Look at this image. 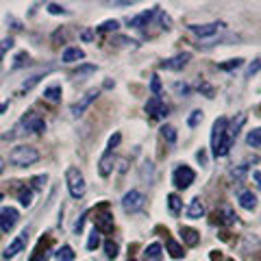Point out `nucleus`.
<instances>
[{"instance_id": "nucleus-1", "label": "nucleus", "mask_w": 261, "mask_h": 261, "mask_svg": "<svg viewBox=\"0 0 261 261\" xmlns=\"http://www.w3.org/2000/svg\"><path fill=\"white\" fill-rule=\"evenodd\" d=\"M244 122H246V113H242V116H240L238 120H233L231 124H226V128H224V135H222V142H220L218 150H216V157H224V154H228V150H231L233 142L238 140L240 128L244 126Z\"/></svg>"}, {"instance_id": "nucleus-2", "label": "nucleus", "mask_w": 261, "mask_h": 261, "mask_svg": "<svg viewBox=\"0 0 261 261\" xmlns=\"http://www.w3.org/2000/svg\"><path fill=\"white\" fill-rule=\"evenodd\" d=\"M39 150L35 148V146H15V148L9 152V161L13 163V166L18 168H27V166H33V163L39 161Z\"/></svg>"}, {"instance_id": "nucleus-3", "label": "nucleus", "mask_w": 261, "mask_h": 261, "mask_svg": "<svg viewBox=\"0 0 261 261\" xmlns=\"http://www.w3.org/2000/svg\"><path fill=\"white\" fill-rule=\"evenodd\" d=\"M65 183H68V192L72 198H83L85 192H87V185H85V176L83 172H81L79 168L70 166L68 170H65Z\"/></svg>"}, {"instance_id": "nucleus-4", "label": "nucleus", "mask_w": 261, "mask_h": 261, "mask_svg": "<svg viewBox=\"0 0 261 261\" xmlns=\"http://www.w3.org/2000/svg\"><path fill=\"white\" fill-rule=\"evenodd\" d=\"M94 231H98V233H111L113 231V216H111L107 202H100V205L96 207Z\"/></svg>"}, {"instance_id": "nucleus-5", "label": "nucleus", "mask_w": 261, "mask_h": 261, "mask_svg": "<svg viewBox=\"0 0 261 261\" xmlns=\"http://www.w3.org/2000/svg\"><path fill=\"white\" fill-rule=\"evenodd\" d=\"M144 205H146V196L140 190H130L122 198V207H124L126 214H137V211L144 209Z\"/></svg>"}, {"instance_id": "nucleus-6", "label": "nucleus", "mask_w": 261, "mask_h": 261, "mask_svg": "<svg viewBox=\"0 0 261 261\" xmlns=\"http://www.w3.org/2000/svg\"><path fill=\"white\" fill-rule=\"evenodd\" d=\"M196 178V172L190 166H178L174 172H172V183L178 187V190H187Z\"/></svg>"}, {"instance_id": "nucleus-7", "label": "nucleus", "mask_w": 261, "mask_h": 261, "mask_svg": "<svg viewBox=\"0 0 261 261\" xmlns=\"http://www.w3.org/2000/svg\"><path fill=\"white\" fill-rule=\"evenodd\" d=\"M20 124L27 130H31V133H44V130H46V122H44V118L39 116L37 111H29L27 116L22 118Z\"/></svg>"}, {"instance_id": "nucleus-8", "label": "nucleus", "mask_w": 261, "mask_h": 261, "mask_svg": "<svg viewBox=\"0 0 261 261\" xmlns=\"http://www.w3.org/2000/svg\"><path fill=\"white\" fill-rule=\"evenodd\" d=\"M18 220H20L18 209H13V207H5V209H0V228H3L5 233L13 231L15 224H18Z\"/></svg>"}, {"instance_id": "nucleus-9", "label": "nucleus", "mask_w": 261, "mask_h": 261, "mask_svg": "<svg viewBox=\"0 0 261 261\" xmlns=\"http://www.w3.org/2000/svg\"><path fill=\"white\" fill-rule=\"evenodd\" d=\"M190 59H192V55H190V53H181V55L172 57V59L161 61V63H159V68H161V70H172V72H178V70H183L185 65L190 63Z\"/></svg>"}, {"instance_id": "nucleus-10", "label": "nucleus", "mask_w": 261, "mask_h": 261, "mask_svg": "<svg viewBox=\"0 0 261 261\" xmlns=\"http://www.w3.org/2000/svg\"><path fill=\"white\" fill-rule=\"evenodd\" d=\"M146 113H148L150 118H154V120H159V118H166V116H168V107L163 105L161 96H152L150 100L146 102Z\"/></svg>"}, {"instance_id": "nucleus-11", "label": "nucleus", "mask_w": 261, "mask_h": 261, "mask_svg": "<svg viewBox=\"0 0 261 261\" xmlns=\"http://www.w3.org/2000/svg\"><path fill=\"white\" fill-rule=\"evenodd\" d=\"M27 240H29V231H22L18 238H15L9 246L5 248V252H3V257L5 259H13L15 255H18V252H22L24 250V246H27Z\"/></svg>"}, {"instance_id": "nucleus-12", "label": "nucleus", "mask_w": 261, "mask_h": 261, "mask_svg": "<svg viewBox=\"0 0 261 261\" xmlns=\"http://www.w3.org/2000/svg\"><path fill=\"white\" fill-rule=\"evenodd\" d=\"M226 124H228L226 118H218L214 122V130H211V152H214V157H216V150H218L220 142H222V135H224Z\"/></svg>"}, {"instance_id": "nucleus-13", "label": "nucleus", "mask_w": 261, "mask_h": 261, "mask_svg": "<svg viewBox=\"0 0 261 261\" xmlns=\"http://www.w3.org/2000/svg\"><path fill=\"white\" fill-rule=\"evenodd\" d=\"M98 94H100V92H98V89H89V92H87L83 98H81L79 102L72 105V113H74V116H83L85 109H87L89 105H92V102L96 100V98H98Z\"/></svg>"}, {"instance_id": "nucleus-14", "label": "nucleus", "mask_w": 261, "mask_h": 261, "mask_svg": "<svg viewBox=\"0 0 261 261\" xmlns=\"http://www.w3.org/2000/svg\"><path fill=\"white\" fill-rule=\"evenodd\" d=\"M154 15H159V7H154V9L150 11H144L140 15H135V18H130L128 20V27H133V29H144V27H148V24L152 22Z\"/></svg>"}, {"instance_id": "nucleus-15", "label": "nucleus", "mask_w": 261, "mask_h": 261, "mask_svg": "<svg viewBox=\"0 0 261 261\" xmlns=\"http://www.w3.org/2000/svg\"><path fill=\"white\" fill-rule=\"evenodd\" d=\"M220 27H224L222 22H209V24H192V33L194 35H198V37H211V35H216L218 29Z\"/></svg>"}, {"instance_id": "nucleus-16", "label": "nucleus", "mask_w": 261, "mask_h": 261, "mask_svg": "<svg viewBox=\"0 0 261 261\" xmlns=\"http://www.w3.org/2000/svg\"><path fill=\"white\" fill-rule=\"evenodd\" d=\"M111 170H113V148H107L100 161H98V172H100V176H109Z\"/></svg>"}, {"instance_id": "nucleus-17", "label": "nucleus", "mask_w": 261, "mask_h": 261, "mask_svg": "<svg viewBox=\"0 0 261 261\" xmlns=\"http://www.w3.org/2000/svg\"><path fill=\"white\" fill-rule=\"evenodd\" d=\"M205 216V205H202V200L200 198H194L190 202V207H187V218H192V220H198Z\"/></svg>"}, {"instance_id": "nucleus-18", "label": "nucleus", "mask_w": 261, "mask_h": 261, "mask_svg": "<svg viewBox=\"0 0 261 261\" xmlns=\"http://www.w3.org/2000/svg\"><path fill=\"white\" fill-rule=\"evenodd\" d=\"M83 59H85V53L76 46L65 48L63 50V63H74V61H83Z\"/></svg>"}, {"instance_id": "nucleus-19", "label": "nucleus", "mask_w": 261, "mask_h": 261, "mask_svg": "<svg viewBox=\"0 0 261 261\" xmlns=\"http://www.w3.org/2000/svg\"><path fill=\"white\" fill-rule=\"evenodd\" d=\"M181 238H183V242L187 244V246H196V244L200 242L198 231H194V228H190V226H181Z\"/></svg>"}, {"instance_id": "nucleus-20", "label": "nucleus", "mask_w": 261, "mask_h": 261, "mask_svg": "<svg viewBox=\"0 0 261 261\" xmlns=\"http://www.w3.org/2000/svg\"><path fill=\"white\" fill-rule=\"evenodd\" d=\"M240 207H244L246 211H252L257 207V196L252 192H242L240 194Z\"/></svg>"}, {"instance_id": "nucleus-21", "label": "nucleus", "mask_w": 261, "mask_h": 261, "mask_svg": "<svg viewBox=\"0 0 261 261\" xmlns=\"http://www.w3.org/2000/svg\"><path fill=\"white\" fill-rule=\"evenodd\" d=\"M144 257H146V261H161L163 259V252H161V246L157 242L154 244H150L148 248H146V252H144Z\"/></svg>"}, {"instance_id": "nucleus-22", "label": "nucleus", "mask_w": 261, "mask_h": 261, "mask_svg": "<svg viewBox=\"0 0 261 261\" xmlns=\"http://www.w3.org/2000/svg\"><path fill=\"white\" fill-rule=\"evenodd\" d=\"M166 246H168V252H170V257H172V259H181V257H185L183 246H181V244H178V242H174L172 238H168Z\"/></svg>"}, {"instance_id": "nucleus-23", "label": "nucleus", "mask_w": 261, "mask_h": 261, "mask_svg": "<svg viewBox=\"0 0 261 261\" xmlns=\"http://www.w3.org/2000/svg\"><path fill=\"white\" fill-rule=\"evenodd\" d=\"M44 98L50 102H59L61 100V85H50L44 89Z\"/></svg>"}, {"instance_id": "nucleus-24", "label": "nucleus", "mask_w": 261, "mask_h": 261, "mask_svg": "<svg viewBox=\"0 0 261 261\" xmlns=\"http://www.w3.org/2000/svg\"><path fill=\"white\" fill-rule=\"evenodd\" d=\"M168 207H170V214L178 216V214H181V207H183V200L178 198L176 194H170L168 196Z\"/></svg>"}, {"instance_id": "nucleus-25", "label": "nucleus", "mask_w": 261, "mask_h": 261, "mask_svg": "<svg viewBox=\"0 0 261 261\" xmlns=\"http://www.w3.org/2000/svg\"><path fill=\"white\" fill-rule=\"evenodd\" d=\"M55 257L59 261H74V250H72L68 244H63V246L55 252Z\"/></svg>"}, {"instance_id": "nucleus-26", "label": "nucleus", "mask_w": 261, "mask_h": 261, "mask_svg": "<svg viewBox=\"0 0 261 261\" xmlns=\"http://www.w3.org/2000/svg\"><path fill=\"white\" fill-rule=\"evenodd\" d=\"M44 76H46V72H44V74H42V72H39V74H33L29 81H24L22 87H20V94H22V92H31V89L35 87V85H37V83H39V81H42Z\"/></svg>"}, {"instance_id": "nucleus-27", "label": "nucleus", "mask_w": 261, "mask_h": 261, "mask_svg": "<svg viewBox=\"0 0 261 261\" xmlns=\"http://www.w3.org/2000/svg\"><path fill=\"white\" fill-rule=\"evenodd\" d=\"M29 261H48V244L44 246V242H39V246L35 248V252H33V257Z\"/></svg>"}, {"instance_id": "nucleus-28", "label": "nucleus", "mask_w": 261, "mask_h": 261, "mask_svg": "<svg viewBox=\"0 0 261 261\" xmlns=\"http://www.w3.org/2000/svg\"><path fill=\"white\" fill-rule=\"evenodd\" d=\"M246 142H248V146H252V148H259L261 146V128H252L246 137Z\"/></svg>"}, {"instance_id": "nucleus-29", "label": "nucleus", "mask_w": 261, "mask_h": 261, "mask_svg": "<svg viewBox=\"0 0 261 261\" xmlns=\"http://www.w3.org/2000/svg\"><path fill=\"white\" fill-rule=\"evenodd\" d=\"M120 29V22L118 20H107L98 27V33H109V31H118Z\"/></svg>"}, {"instance_id": "nucleus-30", "label": "nucleus", "mask_w": 261, "mask_h": 261, "mask_svg": "<svg viewBox=\"0 0 261 261\" xmlns=\"http://www.w3.org/2000/svg\"><path fill=\"white\" fill-rule=\"evenodd\" d=\"M202 122V111L200 109H196V111H192V116L187 118V126H192V128H196Z\"/></svg>"}, {"instance_id": "nucleus-31", "label": "nucleus", "mask_w": 261, "mask_h": 261, "mask_svg": "<svg viewBox=\"0 0 261 261\" xmlns=\"http://www.w3.org/2000/svg\"><path fill=\"white\" fill-rule=\"evenodd\" d=\"M105 252H107L109 259H116V257H118V244L111 242V240H107V242H105Z\"/></svg>"}, {"instance_id": "nucleus-32", "label": "nucleus", "mask_w": 261, "mask_h": 261, "mask_svg": "<svg viewBox=\"0 0 261 261\" xmlns=\"http://www.w3.org/2000/svg\"><path fill=\"white\" fill-rule=\"evenodd\" d=\"M20 202H22V207H31L33 205V190H22L20 192Z\"/></svg>"}, {"instance_id": "nucleus-33", "label": "nucleus", "mask_w": 261, "mask_h": 261, "mask_svg": "<svg viewBox=\"0 0 261 261\" xmlns=\"http://www.w3.org/2000/svg\"><path fill=\"white\" fill-rule=\"evenodd\" d=\"M161 133H163V137L170 142V144H174L176 142V130H174V126H170V124H166L161 128Z\"/></svg>"}, {"instance_id": "nucleus-34", "label": "nucleus", "mask_w": 261, "mask_h": 261, "mask_svg": "<svg viewBox=\"0 0 261 261\" xmlns=\"http://www.w3.org/2000/svg\"><path fill=\"white\" fill-rule=\"evenodd\" d=\"M98 246H100V235H98V231H94L87 240V250H96Z\"/></svg>"}, {"instance_id": "nucleus-35", "label": "nucleus", "mask_w": 261, "mask_h": 261, "mask_svg": "<svg viewBox=\"0 0 261 261\" xmlns=\"http://www.w3.org/2000/svg\"><path fill=\"white\" fill-rule=\"evenodd\" d=\"M220 216H222V222H226V224H233V222H235V218H238V216H235L228 207H222V211H220Z\"/></svg>"}, {"instance_id": "nucleus-36", "label": "nucleus", "mask_w": 261, "mask_h": 261, "mask_svg": "<svg viewBox=\"0 0 261 261\" xmlns=\"http://www.w3.org/2000/svg\"><path fill=\"white\" fill-rule=\"evenodd\" d=\"M48 13H53V15H63V13H68V9L61 5H57V3H50L48 5Z\"/></svg>"}, {"instance_id": "nucleus-37", "label": "nucleus", "mask_w": 261, "mask_h": 261, "mask_svg": "<svg viewBox=\"0 0 261 261\" xmlns=\"http://www.w3.org/2000/svg\"><path fill=\"white\" fill-rule=\"evenodd\" d=\"M11 48H13V39H11V37L3 39V42H0V59H3L5 53H7V50H11Z\"/></svg>"}, {"instance_id": "nucleus-38", "label": "nucleus", "mask_w": 261, "mask_h": 261, "mask_svg": "<svg viewBox=\"0 0 261 261\" xmlns=\"http://www.w3.org/2000/svg\"><path fill=\"white\" fill-rule=\"evenodd\" d=\"M240 65H242V59H231L228 63L220 65V70H235V68H240Z\"/></svg>"}, {"instance_id": "nucleus-39", "label": "nucleus", "mask_w": 261, "mask_h": 261, "mask_svg": "<svg viewBox=\"0 0 261 261\" xmlns=\"http://www.w3.org/2000/svg\"><path fill=\"white\" fill-rule=\"evenodd\" d=\"M150 89H152V94H154V96H159V92H161V81H159L157 74H154L152 81H150Z\"/></svg>"}, {"instance_id": "nucleus-40", "label": "nucleus", "mask_w": 261, "mask_h": 261, "mask_svg": "<svg viewBox=\"0 0 261 261\" xmlns=\"http://www.w3.org/2000/svg\"><path fill=\"white\" fill-rule=\"evenodd\" d=\"M24 59H29V55H27V53H20L18 57H15V63H13V70H18V68H22V65H24V63H27V61H24Z\"/></svg>"}, {"instance_id": "nucleus-41", "label": "nucleus", "mask_w": 261, "mask_h": 261, "mask_svg": "<svg viewBox=\"0 0 261 261\" xmlns=\"http://www.w3.org/2000/svg\"><path fill=\"white\" fill-rule=\"evenodd\" d=\"M209 259H211V261H235V259H231V257H224L222 252H218V250H214V252H211V255H209Z\"/></svg>"}, {"instance_id": "nucleus-42", "label": "nucleus", "mask_w": 261, "mask_h": 261, "mask_svg": "<svg viewBox=\"0 0 261 261\" xmlns=\"http://www.w3.org/2000/svg\"><path fill=\"white\" fill-rule=\"evenodd\" d=\"M257 70H259V59H255V61H252V63L248 65V70H246V76H252V74H255Z\"/></svg>"}, {"instance_id": "nucleus-43", "label": "nucleus", "mask_w": 261, "mask_h": 261, "mask_svg": "<svg viewBox=\"0 0 261 261\" xmlns=\"http://www.w3.org/2000/svg\"><path fill=\"white\" fill-rule=\"evenodd\" d=\"M174 89H176L178 94H183V96L190 94V85H185V83H176V85H174Z\"/></svg>"}, {"instance_id": "nucleus-44", "label": "nucleus", "mask_w": 261, "mask_h": 261, "mask_svg": "<svg viewBox=\"0 0 261 261\" xmlns=\"http://www.w3.org/2000/svg\"><path fill=\"white\" fill-rule=\"evenodd\" d=\"M44 181H46V174H44V176H35V178H33V187H35V190H39V187L44 185Z\"/></svg>"}, {"instance_id": "nucleus-45", "label": "nucleus", "mask_w": 261, "mask_h": 261, "mask_svg": "<svg viewBox=\"0 0 261 261\" xmlns=\"http://www.w3.org/2000/svg\"><path fill=\"white\" fill-rule=\"evenodd\" d=\"M198 89H202V92H205V94H207L209 98H211V96H214V89H211V87H209L207 83H200V85H198Z\"/></svg>"}, {"instance_id": "nucleus-46", "label": "nucleus", "mask_w": 261, "mask_h": 261, "mask_svg": "<svg viewBox=\"0 0 261 261\" xmlns=\"http://www.w3.org/2000/svg\"><path fill=\"white\" fill-rule=\"evenodd\" d=\"M96 68H94V65H87V68H81L79 72H76V74H87V72H94Z\"/></svg>"}, {"instance_id": "nucleus-47", "label": "nucleus", "mask_w": 261, "mask_h": 261, "mask_svg": "<svg viewBox=\"0 0 261 261\" xmlns=\"http://www.w3.org/2000/svg\"><path fill=\"white\" fill-rule=\"evenodd\" d=\"M252 178H255V183L259 185V178H261V174H259V170H255V172H252Z\"/></svg>"}, {"instance_id": "nucleus-48", "label": "nucleus", "mask_w": 261, "mask_h": 261, "mask_svg": "<svg viewBox=\"0 0 261 261\" xmlns=\"http://www.w3.org/2000/svg\"><path fill=\"white\" fill-rule=\"evenodd\" d=\"M3 170H5V159L0 157V172H3Z\"/></svg>"}, {"instance_id": "nucleus-49", "label": "nucleus", "mask_w": 261, "mask_h": 261, "mask_svg": "<svg viewBox=\"0 0 261 261\" xmlns=\"http://www.w3.org/2000/svg\"><path fill=\"white\" fill-rule=\"evenodd\" d=\"M0 200H3V194H0Z\"/></svg>"}, {"instance_id": "nucleus-50", "label": "nucleus", "mask_w": 261, "mask_h": 261, "mask_svg": "<svg viewBox=\"0 0 261 261\" xmlns=\"http://www.w3.org/2000/svg\"><path fill=\"white\" fill-rule=\"evenodd\" d=\"M128 261H135V259H128Z\"/></svg>"}]
</instances>
